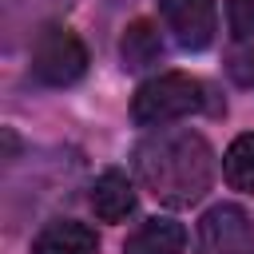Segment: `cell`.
Instances as JSON below:
<instances>
[{
	"instance_id": "cell-5",
	"label": "cell",
	"mask_w": 254,
	"mask_h": 254,
	"mask_svg": "<svg viewBox=\"0 0 254 254\" xmlns=\"http://www.w3.org/2000/svg\"><path fill=\"white\" fill-rule=\"evenodd\" d=\"M159 12L167 20L171 36L179 40V48L202 52L214 44V32H218L214 0H159Z\"/></svg>"
},
{
	"instance_id": "cell-7",
	"label": "cell",
	"mask_w": 254,
	"mask_h": 254,
	"mask_svg": "<svg viewBox=\"0 0 254 254\" xmlns=\"http://www.w3.org/2000/svg\"><path fill=\"white\" fill-rule=\"evenodd\" d=\"M91 210L103 222H123L135 210V187H131V179L123 171H115V167L103 171L95 179V187H91Z\"/></svg>"
},
{
	"instance_id": "cell-1",
	"label": "cell",
	"mask_w": 254,
	"mask_h": 254,
	"mask_svg": "<svg viewBox=\"0 0 254 254\" xmlns=\"http://www.w3.org/2000/svg\"><path fill=\"white\" fill-rule=\"evenodd\" d=\"M135 167L163 206H194L214 183V151L198 131H159L139 143Z\"/></svg>"
},
{
	"instance_id": "cell-10",
	"label": "cell",
	"mask_w": 254,
	"mask_h": 254,
	"mask_svg": "<svg viewBox=\"0 0 254 254\" xmlns=\"http://www.w3.org/2000/svg\"><path fill=\"white\" fill-rule=\"evenodd\" d=\"M222 171H226V183H230L234 190L254 194V131L238 135V139L226 147V155H222Z\"/></svg>"
},
{
	"instance_id": "cell-4",
	"label": "cell",
	"mask_w": 254,
	"mask_h": 254,
	"mask_svg": "<svg viewBox=\"0 0 254 254\" xmlns=\"http://www.w3.org/2000/svg\"><path fill=\"white\" fill-rule=\"evenodd\" d=\"M198 254H254V230L242 206L218 202L198 218Z\"/></svg>"
},
{
	"instance_id": "cell-2",
	"label": "cell",
	"mask_w": 254,
	"mask_h": 254,
	"mask_svg": "<svg viewBox=\"0 0 254 254\" xmlns=\"http://www.w3.org/2000/svg\"><path fill=\"white\" fill-rule=\"evenodd\" d=\"M206 91L194 75L187 71H163L155 79H147L135 99H131V119L139 127H167L175 119H187L194 111H202Z\"/></svg>"
},
{
	"instance_id": "cell-6",
	"label": "cell",
	"mask_w": 254,
	"mask_h": 254,
	"mask_svg": "<svg viewBox=\"0 0 254 254\" xmlns=\"http://www.w3.org/2000/svg\"><path fill=\"white\" fill-rule=\"evenodd\" d=\"M99 250V238L91 226L75 222V218H56L48 222L36 242H32V254H95Z\"/></svg>"
},
{
	"instance_id": "cell-9",
	"label": "cell",
	"mask_w": 254,
	"mask_h": 254,
	"mask_svg": "<svg viewBox=\"0 0 254 254\" xmlns=\"http://www.w3.org/2000/svg\"><path fill=\"white\" fill-rule=\"evenodd\" d=\"M119 56H123V67L131 71H143L151 64L163 60V40H159V28L151 20H131L123 28V40H119Z\"/></svg>"
},
{
	"instance_id": "cell-8",
	"label": "cell",
	"mask_w": 254,
	"mask_h": 254,
	"mask_svg": "<svg viewBox=\"0 0 254 254\" xmlns=\"http://www.w3.org/2000/svg\"><path fill=\"white\" fill-rule=\"evenodd\" d=\"M187 246V230L175 218H147L127 242L123 254H183Z\"/></svg>"
},
{
	"instance_id": "cell-3",
	"label": "cell",
	"mask_w": 254,
	"mask_h": 254,
	"mask_svg": "<svg viewBox=\"0 0 254 254\" xmlns=\"http://www.w3.org/2000/svg\"><path fill=\"white\" fill-rule=\"evenodd\" d=\"M87 71V48L71 28H44L32 44V75L48 87H67Z\"/></svg>"
},
{
	"instance_id": "cell-11",
	"label": "cell",
	"mask_w": 254,
	"mask_h": 254,
	"mask_svg": "<svg viewBox=\"0 0 254 254\" xmlns=\"http://www.w3.org/2000/svg\"><path fill=\"white\" fill-rule=\"evenodd\" d=\"M226 20H230L234 40H250L254 36V0H226Z\"/></svg>"
}]
</instances>
